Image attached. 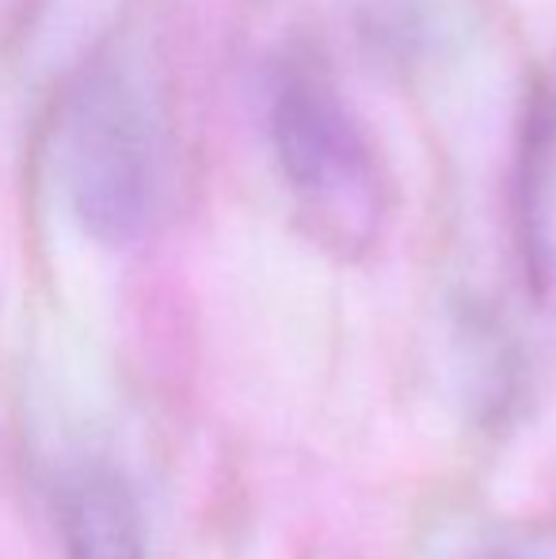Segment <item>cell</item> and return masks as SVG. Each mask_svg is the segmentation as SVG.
<instances>
[{
    "label": "cell",
    "instance_id": "cell-1",
    "mask_svg": "<svg viewBox=\"0 0 556 559\" xmlns=\"http://www.w3.org/2000/svg\"><path fill=\"white\" fill-rule=\"evenodd\" d=\"M268 133L305 233L335 259L370 255L389 222V183L370 133L320 53L286 50L275 61Z\"/></svg>",
    "mask_w": 556,
    "mask_h": 559
},
{
    "label": "cell",
    "instance_id": "cell-2",
    "mask_svg": "<svg viewBox=\"0 0 556 559\" xmlns=\"http://www.w3.org/2000/svg\"><path fill=\"white\" fill-rule=\"evenodd\" d=\"M54 138L73 222L107 248L138 243L168 191V138L153 88L127 61H92L61 96Z\"/></svg>",
    "mask_w": 556,
    "mask_h": 559
},
{
    "label": "cell",
    "instance_id": "cell-3",
    "mask_svg": "<svg viewBox=\"0 0 556 559\" xmlns=\"http://www.w3.org/2000/svg\"><path fill=\"white\" fill-rule=\"evenodd\" d=\"M514 233L530 294L556 328V81L527 99L514 156Z\"/></svg>",
    "mask_w": 556,
    "mask_h": 559
},
{
    "label": "cell",
    "instance_id": "cell-4",
    "mask_svg": "<svg viewBox=\"0 0 556 559\" xmlns=\"http://www.w3.org/2000/svg\"><path fill=\"white\" fill-rule=\"evenodd\" d=\"M54 514L66 559H149L138 499L115 464H69L58 479Z\"/></svg>",
    "mask_w": 556,
    "mask_h": 559
}]
</instances>
